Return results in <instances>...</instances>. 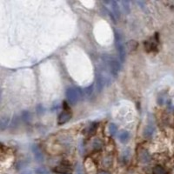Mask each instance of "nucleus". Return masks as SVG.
<instances>
[{"label":"nucleus","mask_w":174,"mask_h":174,"mask_svg":"<svg viewBox=\"0 0 174 174\" xmlns=\"http://www.w3.org/2000/svg\"><path fill=\"white\" fill-rule=\"evenodd\" d=\"M103 60L106 65V66L108 67V69L110 70V73L113 76H117L121 69V65L118 63V61L107 55L103 56Z\"/></svg>","instance_id":"obj_1"},{"label":"nucleus","mask_w":174,"mask_h":174,"mask_svg":"<svg viewBox=\"0 0 174 174\" xmlns=\"http://www.w3.org/2000/svg\"><path fill=\"white\" fill-rule=\"evenodd\" d=\"M66 98L69 103L74 105L82 98V92L77 88H69L66 91Z\"/></svg>","instance_id":"obj_2"},{"label":"nucleus","mask_w":174,"mask_h":174,"mask_svg":"<svg viewBox=\"0 0 174 174\" xmlns=\"http://www.w3.org/2000/svg\"><path fill=\"white\" fill-rule=\"evenodd\" d=\"M115 40H116V46H117V50H118V52L119 55V58L122 62H124L125 59V49L122 43L120 35L117 32L115 33Z\"/></svg>","instance_id":"obj_3"},{"label":"nucleus","mask_w":174,"mask_h":174,"mask_svg":"<svg viewBox=\"0 0 174 174\" xmlns=\"http://www.w3.org/2000/svg\"><path fill=\"white\" fill-rule=\"evenodd\" d=\"M32 152H33L35 159L38 163H41V162L43 161V159H45V157H43V154L42 151L40 150V148L37 145H35L32 146Z\"/></svg>","instance_id":"obj_4"},{"label":"nucleus","mask_w":174,"mask_h":174,"mask_svg":"<svg viewBox=\"0 0 174 174\" xmlns=\"http://www.w3.org/2000/svg\"><path fill=\"white\" fill-rule=\"evenodd\" d=\"M71 114L68 111H65L58 116V124H64L67 123L71 119Z\"/></svg>","instance_id":"obj_5"},{"label":"nucleus","mask_w":174,"mask_h":174,"mask_svg":"<svg viewBox=\"0 0 174 174\" xmlns=\"http://www.w3.org/2000/svg\"><path fill=\"white\" fill-rule=\"evenodd\" d=\"M139 159L142 163H148L151 159V156L146 150H140L139 152Z\"/></svg>","instance_id":"obj_6"},{"label":"nucleus","mask_w":174,"mask_h":174,"mask_svg":"<svg viewBox=\"0 0 174 174\" xmlns=\"http://www.w3.org/2000/svg\"><path fill=\"white\" fill-rule=\"evenodd\" d=\"M105 78L101 74H99L97 76V90L99 91V92H101L104 86H105Z\"/></svg>","instance_id":"obj_7"},{"label":"nucleus","mask_w":174,"mask_h":174,"mask_svg":"<svg viewBox=\"0 0 174 174\" xmlns=\"http://www.w3.org/2000/svg\"><path fill=\"white\" fill-rule=\"evenodd\" d=\"M54 171L57 173H60V174H68L71 171V169L65 165H59L54 169Z\"/></svg>","instance_id":"obj_8"},{"label":"nucleus","mask_w":174,"mask_h":174,"mask_svg":"<svg viewBox=\"0 0 174 174\" xmlns=\"http://www.w3.org/2000/svg\"><path fill=\"white\" fill-rule=\"evenodd\" d=\"M111 9L113 11V14L117 18H120V10L118 7V5L116 1H111Z\"/></svg>","instance_id":"obj_9"},{"label":"nucleus","mask_w":174,"mask_h":174,"mask_svg":"<svg viewBox=\"0 0 174 174\" xmlns=\"http://www.w3.org/2000/svg\"><path fill=\"white\" fill-rule=\"evenodd\" d=\"M153 132H154V127L152 126V124H148L145 129L144 135H145V138L151 139L152 137V135H153Z\"/></svg>","instance_id":"obj_10"},{"label":"nucleus","mask_w":174,"mask_h":174,"mask_svg":"<svg viewBox=\"0 0 174 174\" xmlns=\"http://www.w3.org/2000/svg\"><path fill=\"white\" fill-rule=\"evenodd\" d=\"M118 139L120 140V142L122 143H125L129 140L130 139V134L128 132H126V130H122L121 133H119L118 134Z\"/></svg>","instance_id":"obj_11"},{"label":"nucleus","mask_w":174,"mask_h":174,"mask_svg":"<svg viewBox=\"0 0 174 174\" xmlns=\"http://www.w3.org/2000/svg\"><path fill=\"white\" fill-rule=\"evenodd\" d=\"M138 46V43L135 41V40H130V41H128L127 43H126V49L128 52H132V51H134Z\"/></svg>","instance_id":"obj_12"},{"label":"nucleus","mask_w":174,"mask_h":174,"mask_svg":"<svg viewBox=\"0 0 174 174\" xmlns=\"http://www.w3.org/2000/svg\"><path fill=\"white\" fill-rule=\"evenodd\" d=\"M152 173L153 174H167L166 171L164 170V168H163L160 165H157L153 168L152 170Z\"/></svg>","instance_id":"obj_13"},{"label":"nucleus","mask_w":174,"mask_h":174,"mask_svg":"<svg viewBox=\"0 0 174 174\" xmlns=\"http://www.w3.org/2000/svg\"><path fill=\"white\" fill-rule=\"evenodd\" d=\"M92 146L94 148V150L96 151H99L102 147H103V142L99 139H96L93 143H92Z\"/></svg>","instance_id":"obj_14"},{"label":"nucleus","mask_w":174,"mask_h":174,"mask_svg":"<svg viewBox=\"0 0 174 174\" xmlns=\"http://www.w3.org/2000/svg\"><path fill=\"white\" fill-rule=\"evenodd\" d=\"M97 127H98V124L97 123H94L92 124L90 127H89V130H88V134L90 136H92L95 133H96V130H97Z\"/></svg>","instance_id":"obj_15"},{"label":"nucleus","mask_w":174,"mask_h":174,"mask_svg":"<svg viewBox=\"0 0 174 174\" xmlns=\"http://www.w3.org/2000/svg\"><path fill=\"white\" fill-rule=\"evenodd\" d=\"M109 132L111 135H115L116 133L118 132V127L115 124H111L109 125Z\"/></svg>","instance_id":"obj_16"},{"label":"nucleus","mask_w":174,"mask_h":174,"mask_svg":"<svg viewBox=\"0 0 174 174\" xmlns=\"http://www.w3.org/2000/svg\"><path fill=\"white\" fill-rule=\"evenodd\" d=\"M37 174H49V171L45 167H39L36 170Z\"/></svg>","instance_id":"obj_17"},{"label":"nucleus","mask_w":174,"mask_h":174,"mask_svg":"<svg viewBox=\"0 0 174 174\" xmlns=\"http://www.w3.org/2000/svg\"><path fill=\"white\" fill-rule=\"evenodd\" d=\"M21 118L24 121H28L30 119V112L27 111H24L22 112V115H21Z\"/></svg>","instance_id":"obj_18"},{"label":"nucleus","mask_w":174,"mask_h":174,"mask_svg":"<svg viewBox=\"0 0 174 174\" xmlns=\"http://www.w3.org/2000/svg\"><path fill=\"white\" fill-rule=\"evenodd\" d=\"M92 91H93V85H90V86L86 87V88L84 89V92L86 95H91L92 93Z\"/></svg>","instance_id":"obj_19"},{"label":"nucleus","mask_w":174,"mask_h":174,"mask_svg":"<svg viewBox=\"0 0 174 174\" xmlns=\"http://www.w3.org/2000/svg\"><path fill=\"white\" fill-rule=\"evenodd\" d=\"M123 7H124V10L126 13H129L130 12V7H129V2L128 1H122L121 2Z\"/></svg>","instance_id":"obj_20"},{"label":"nucleus","mask_w":174,"mask_h":174,"mask_svg":"<svg viewBox=\"0 0 174 174\" xmlns=\"http://www.w3.org/2000/svg\"><path fill=\"white\" fill-rule=\"evenodd\" d=\"M8 122H9V118H4L1 119V129L2 130H4L7 126Z\"/></svg>","instance_id":"obj_21"},{"label":"nucleus","mask_w":174,"mask_h":174,"mask_svg":"<svg viewBox=\"0 0 174 174\" xmlns=\"http://www.w3.org/2000/svg\"><path fill=\"white\" fill-rule=\"evenodd\" d=\"M129 157H130V150H125V152H124V155H123V159L124 162H127L128 159H129Z\"/></svg>","instance_id":"obj_22"},{"label":"nucleus","mask_w":174,"mask_h":174,"mask_svg":"<svg viewBox=\"0 0 174 174\" xmlns=\"http://www.w3.org/2000/svg\"><path fill=\"white\" fill-rule=\"evenodd\" d=\"M76 172H77V174H83L82 167H81V165L79 164L76 166Z\"/></svg>","instance_id":"obj_23"},{"label":"nucleus","mask_w":174,"mask_h":174,"mask_svg":"<svg viewBox=\"0 0 174 174\" xmlns=\"http://www.w3.org/2000/svg\"><path fill=\"white\" fill-rule=\"evenodd\" d=\"M21 174H32V172L31 171H25L22 172Z\"/></svg>","instance_id":"obj_24"},{"label":"nucleus","mask_w":174,"mask_h":174,"mask_svg":"<svg viewBox=\"0 0 174 174\" xmlns=\"http://www.w3.org/2000/svg\"><path fill=\"white\" fill-rule=\"evenodd\" d=\"M99 174H110L109 172H107V171H100Z\"/></svg>","instance_id":"obj_25"}]
</instances>
